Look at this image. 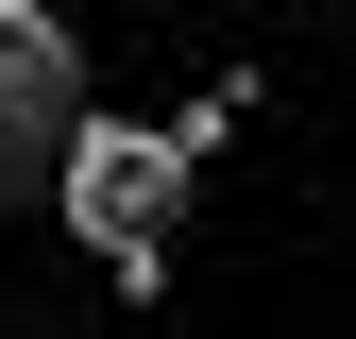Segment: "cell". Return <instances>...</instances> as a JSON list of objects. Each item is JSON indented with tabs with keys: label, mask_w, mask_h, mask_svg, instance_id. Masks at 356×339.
<instances>
[{
	"label": "cell",
	"mask_w": 356,
	"mask_h": 339,
	"mask_svg": "<svg viewBox=\"0 0 356 339\" xmlns=\"http://www.w3.org/2000/svg\"><path fill=\"white\" fill-rule=\"evenodd\" d=\"M68 136H85L68 17H51V0H0V187H17V170H68Z\"/></svg>",
	"instance_id": "obj_2"
},
{
	"label": "cell",
	"mask_w": 356,
	"mask_h": 339,
	"mask_svg": "<svg viewBox=\"0 0 356 339\" xmlns=\"http://www.w3.org/2000/svg\"><path fill=\"white\" fill-rule=\"evenodd\" d=\"M187 170H204V153L170 136V119H85V136H68V170H51L68 238L102 254V272L136 288V306L170 288V221H187Z\"/></svg>",
	"instance_id": "obj_1"
}]
</instances>
